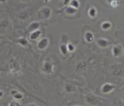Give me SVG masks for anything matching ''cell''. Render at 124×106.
<instances>
[{
    "label": "cell",
    "instance_id": "cell-1",
    "mask_svg": "<svg viewBox=\"0 0 124 106\" xmlns=\"http://www.w3.org/2000/svg\"><path fill=\"white\" fill-rule=\"evenodd\" d=\"M51 14V9L48 7H43L39 10L38 17L41 19H47L50 17Z\"/></svg>",
    "mask_w": 124,
    "mask_h": 106
},
{
    "label": "cell",
    "instance_id": "cell-2",
    "mask_svg": "<svg viewBox=\"0 0 124 106\" xmlns=\"http://www.w3.org/2000/svg\"><path fill=\"white\" fill-rule=\"evenodd\" d=\"M115 88L114 87L111 83H105L104 85H103V86L101 87V92L104 93H109L110 92L113 91Z\"/></svg>",
    "mask_w": 124,
    "mask_h": 106
},
{
    "label": "cell",
    "instance_id": "cell-3",
    "mask_svg": "<svg viewBox=\"0 0 124 106\" xmlns=\"http://www.w3.org/2000/svg\"><path fill=\"white\" fill-rule=\"evenodd\" d=\"M48 45V39L47 38H43L39 40L37 44V46L39 49H45L47 47Z\"/></svg>",
    "mask_w": 124,
    "mask_h": 106
},
{
    "label": "cell",
    "instance_id": "cell-4",
    "mask_svg": "<svg viewBox=\"0 0 124 106\" xmlns=\"http://www.w3.org/2000/svg\"><path fill=\"white\" fill-rule=\"evenodd\" d=\"M112 53H113V55L115 57H119V56L122 54V53L121 46L119 45L114 46L113 48H112Z\"/></svg>",
    "mask_w": 124,
    "mask_h": 106
},
{
    "label": "cell",
    "instance_id": "cell-5",
    "mask_svg": "<svg viewBox=\"0 0 124 106\" xmlns=\"http://www.w3.org/2000/svg\"><path fill=\"white\" fill-rule=\"evenodd\" d=\"M97 44L101 48H106L109 45V42L105 38H98L97 40Z\"/></svg>",
    "mask_w": 124,
    "mask_h": 106
},
{
    "label": "cell",
    "instance_id": "cell-6",
    "mask_svg": "<svg viewBox=\"0 0 124 106\" xmlns=\"http://www.w3.org/2000/svg\"><path fill=\"white\" fill-rule=\"evenodd\" d=\"M86 100L88 102H89L90 104L92 105H99L98 99L96 97H95L94 95H88L86 98Z\"/></svg>",
    "mask_w": 124,
    "mask_h": 106
},
{
    "label": "cell",
    "instance_id": "cell-7",
    "mask_svg": "<svg viewBox=\"0 0 124 106\" xmlns=\"http://www.w3.org/2000/svg\"><path fill=\"white\" fill-rule=\"evenodd\" d=\"M39 25H40V24L38 22H33V23H31L28 26V31H29L30 33H31V32H33L35 30H37L39 29Z\"/></svg>",
    "mask_w": 124,
    "mask_h": 106
},
{
    "label": "cell",
    "instance_id": "cell-8",
    "mask_svg": "<svg viewBox=\"0 0 124 106\" xmlns=\"http://www.w3.org/2000/svg\"><path fill=\"white\" fill-rule=\"evenodd\" d=\"M41 31L40 30H39V29L35 30V31H33V32H31L30 35L31 40H37V38L41 36Z\"/></svg>",
    "mask_w": 124,
    "mask_h": 106
},
{
    "label": "cell",
    "instance_id": "cell-9",
    "mask_svg": "<svg viewBox=\"0 0 124 106\" xmlns=\"http://www.w3.org/2000/svg\"><path fill=\"white\" fill-rule=\"evenodd\" d=\"M84 37H85V40H86V42H88V43H92L94 39V34L90 32V31H88V32H86V34H85V36H84Z\"/></svg>",
    "mask_w": 124,
    "mask_h": 106
},
{
    "label": "cell",
    "instance_id": "cell-10",
    "mask_svg": "<svg viewBox=\"0 0 124 106\" xmlns=\"http://www.w3.org/2000/svg\"><path fill=\"white\" fill-rule=\"evenodd\" d=\"M44 70L47 73H51L53 72V64L50 63V62H46L45 64H44Z\"/></svg>",
    "mask_w": 124,
    "mask_h": 106
},
{
    "label": "cell",
    "instance_id": "cell-11",
    "mask_svg": "<svg viewBox=\"0 0 124 106\" xmlns=\"http://www.w3.org/2000/svg\"><path fill=\"white\" fill-rule=\"evenodd\" d=\"M97 15V10L95 8H91L89 9L88 10V15L92 18L95 17Z\"/></svg>",
    "mask_w": 124,
    "mask_h": 106
},
{
    "label": "cell",
    "instance_id": "cell-12",
    "mask_svg": "<svg viewBox=\"0 0 124 106\" xmlns=\"http://www.w3.org/2000/svg\"><path fill=\"white\" fill-rule=\"evenodd\" d=\"M66 12L69 15H74L77 12V9L72 8L71 6H69L66 9Z\"/></svg>",
    "mask_w": 124,
    "mask_h": 106
},
{
    "label": "cell",
    "instance_id": "cell-13",
    "mask_svg": "<svg viewBox=\"0 0 124 106\" xmlns=\"http://www.w3.org/2000/svg\"><path fill=\"white\" fill-rule=\"evenodd\" d=\"M111 24L110 22H108V21H106V22H104V23L101 24V29L104 30H109V29L111 28Z\"/></svg>",
    "mask_w": 124,
    "mask_h": 106
},
{
    "label": "cell",
    "instance_id": "cell-14",
    "mask_svg": "<svg viewBox=\"0 0 124 106\" xmlns=\"http://www.w3.org/2000/svg\"><path fill=\"white\" fill-rule=\"evenodd\" d=\"M60 51H61V53L63 55H66V54L68 53V49H67L66 45H65V44H62L61 46H60Z\"/></svg>",
    "mask_w": 124,
    "mask_h": 106
},
{
    "label": "cell",
    "instance_id": "cell-15",
    "mask_svg": "<svg viewBox=\"0 0 124 106\" xmlns=\"http://www.w3.org/2000/svg\"><path fill=\"white\" fill-rule=\"evenodd\" d=\"M70 5L75 9H78L80 6V3L78 0H72L70 1Z\"/></svg>",
    "mask_w": 124,
    "mask_h": 106
},
{
    "label": "cell",
    "instance_id": "cell-16",
    "mask_svg": "<svg viewBox=\"0 0 124 106\" xmlns=\"http://www.w3.org/2000/svg\"><path fill=\"white\" fill-rule=\"evenodd\" d=\"M18 43L20 44L21 45L23 46H25L28 44L27 40H26V38H20L18 40Z\"/></svg>",
    "mask_w": 124,
    "mask_h": 106
},
{
    "label": "cell",
    "instance_id": "cell-17",
    "mask_svg": "<svg viewBox=\"0 0 124 106\" xmlns=\"http://www.w3.org/2000/svg\"><path fill=\"white\" fill-rule=\"evenodd\" d=\"M13 98H14L15 99H17V100H20L21 99H23V94L19 93V92H18V91H17V92H16L14 95H13Z\"/></svg>",
    "mask_w": 124,
    "mask_h": 106
},
{
    "label": "cell",
    "instance_id": "cell-18",
    "mask_svg": "<svg viewBox=\"0 0 124 106\" xmlns=\"http://www.w3.org/2000/svg\"><path fill=\"white\" fill-rule=\"evenodd\" d=\"M67 49H68V51H70V52H73L74 50H75V47H74V46L72 45V44H71V43H69L67 45Z\"/></svg>",
    "mask_w": 124,
    "mask_h": 106
},
{
    "label": "cell",
    "instance_id": "cell-19",
    "mask_svg": "<svg viewBox=\"0 0 124 106\" xmlns=\"http://www.w3.org/2000/svg\"><path fill=\"white\" fill-rule=\"evenodd\" d=\"M9 105V106H18V105H20V104H19V103H18V102H17L16 101H11Z\"/></svg>",
    "mask_w": 124,
    "mask_h": 106
},
{
    "label": "cell",
    "instance_id": "cell-20",
    "mask_svg": "<svg viewBox=\"0 0 124 106\" xmlns=\"http://www.w3.org/2000/svg\"><path fill=\"white\" fill-rule=\"evenodd\" d=\"M111 5L112 7H116V6H117V1H113L111 3Z\"/></svg>",
    "mask_w": 124,
    "mask_h": 106
},
{
    "label": "cell",
    "instance_id": "cell-21",
    "mask_svg": "<svg viewBox=\"0 0 124 106\" xmlns=\"http://www.w3.org/2000/svg\"><path fill=\"white\" fill-rule=\"evenodd\" d=\"M17 91V90H12V91H11V95L13 96V95H14V94H15V93H16Z\"/></svg>",
    "mask_w": 124,
    "mask_h": 106
},
{
    "label": "cell",
    "instance_id": "cell-22",
    "mask_svg": "<svg viewBox=\"0 0 124 106\" xmlns=\"http://www.w3.org/2000/svg\"><path fill=\"white\" fill-rule=\"evenodd\" d=\"M3 95H4L3 92L2 91H0V98H2L3 96Z\"/></svg>",
    "mask_w": 124,
    "mask_h": 106
},
{
    "label": "cell",
    "instance_id": "cell-23",
    "mask_svg": "<svg viewBox=\"0 0 124 106\" xmlns=\"http://www.w3.org/2000/svg\"><path fill=\"white\" fill-rule=\"evenodd\" d=\"M6 1V0H0V2L1 3H5Z\"/></svg>",
    "mask_w": 124,
    "mask_h": 106
}]
</instances>
